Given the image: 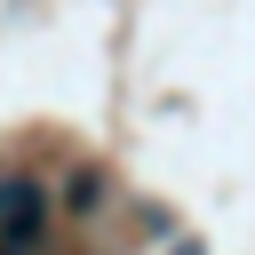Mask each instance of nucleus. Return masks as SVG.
Here are the masks:
<instances>
[{"label":"nucleus","mask_w":255,"mask_h":255,"mask_svg":"<svg viewBox=\"0 0 255 255\" xmlns=\"http://www.w3.org/2000/svg\"><path fill=\"white\" fill-rule=\"evenodd\" d=\"M0 215H8V247H24V239L40 231V191H8Z\"/></svg>","instance_id":"f257e3e1"},{"label":"nucleus","mask_w":255,"mask_h":255,"mask_svg":"<svg viewBox=\"0 0 255 255\" xmlns=\"http://www.w3.org/2000/svg\"><path fill=\"white\" fill-rule=\"evenodd\" d=\"M0 255H24V247H0Z\"/></svg>","instance_id":"f03ea898"}]
</instances>
